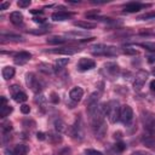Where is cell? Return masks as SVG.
Masks as SVG:
<instances>
[{"mask_svg":"<svg viewBox=\"0 0 155 155\" xmlns=\"http://www.w3.org/2000/svg\"><path fill=\"white\" fill-rule=\"evenodd\" d=\"M11 111H12V107L8 105V104L0 107V116H1V117H6L7 115H10Z\"/></svg>","mask_w":155,"mask_h":155,"instance_id":"4316f807","label":"cell"},{"mask_svg":"<svg viewBox=\"0 0 155 155\" xmlns=\"http://www.w3.org/2000/svg\"><path fill=\"white\" fill-rule=\"evenodd\" d=\"M114 138H115V139H116V138L120 139V138H121V132H115V133H114Z\"/></svg>","mask_w":155,"mask_h":155,"instance_id":"7dc6e473","label":"cell"},{"mask_svg":"<svg viewBox=\"0 0 155 155\" xmlns=\"http://www.w3.org/2000/svg\"><path fill=\"white\" fill-rule=\"evenodd\" d=\"M80 48L74 47V46H63V47H58V48H53L50 50V53H56V54H65V56H71L75 54L76 52H79Z\"/></svg>","mask_w":155,"mask_h":155,"instance_id":"9c48e42d","label":"cell"},{"mask_svg":"<svg viewBox=\"0 0 155 155\" xmlns=\"http://www.w3.org/2000/svg\"><path fill=\"white\" fill-rule=\"evenodd\" d=\"M1 131L2 134H10L12 131V122L11 121H2L1 122Z\"/></svg>","mask_w":155,"mask_h":155,"instance_id":"484cf974","label":"cell"},{"mask_svg":"<svg viewBox=\"0 0 155 155\" xmlns=\"http://www.w3.org/2000/svg\"><path fill=\"white\" fill-rule=\"evenodd\" d=\"M69 132H70L71 137L75 138V139H79L80 140V139L84 138V132H82V126H81V119L80 117L76 119L75 124L69 128Z\"/></svg>","mask_w":155,"mask_h":155,"instance_id":"ba28073f","label":"cell"},{"mask_svg":"<svg viewBox=\"0 0 155 155\" xmlns=\"http://www.w3.org/2000/svg\"><path fill=\"white\" fill-rule=\"evenodd\" d=\"M87 35H88V33H86V31H69V33H67V36H74V38H84Z\"/></svg>","mask_w":155,"mask_h":155,"instance_id":"1f68e13d","label":"cell"},{"mask_svg":"<svg viewBox=\"0 0 155 155\" xmlns=\"http://www.w3.org/2000/svg\"><path fill=\"white\" fill-rule=\"evenodd\" d=\"M73 15H74L73 12H68V11H56L51 15V18L57 22H63V21H68Z\"/></svg>","mask_w":155,"mask_h":155,"instance_id":"5bb4252c","label":"cell"},{"mask_svg":"<svg viewBox=\"0 0 155 155\" xmlns=\"http://www.w3.org/2000/svg\"><path fill=\"white\" fill-rule=\"evenodd\" d=\"M82 96H84V90L81 88V87H74V88H71L70 90V92H69V98L74 102V103H78V102H80L81 101V98H82Z\"/></svg>","mask_w":155,"mask_h":155,"instance_id":"9a60e30c","label":"cell"},{"mask_svg":"<svg viewBox=\"0 0 155 155\" xmlns=\"http://www.w3.org/2000/svg\"><path fill=\"white\" fill-rule=\"evenodd\" d=\"M68 63H69V58H58V59L56 61V63H54V69H56V70H61V69H63Z\"/></svg>","mask_w":155,"mask_h":155,"instance_id":"d4e9b609","label":"cell"},{"mask_svg":"<svg viewBox=\"0 0 155 155\" xmlns=\"http://www.w3.org/2000/svg\"><path fill=\"white\" fill-rule=\"evenodd\" d=\"M153 74H154V75H155V68H154V69H153Z\"/></svg>","mask_w":155,"mask_h":155,"instance_id":"681fc988","label":"cell"},{"mask_svg":"<svg viewBox=\"0 0 155 155\" xmlns=\"http://www.w3.org/2000/svg\"><path fill=\"white\" fill-rule=\"evenodd\" d=\"M17 5L19 7H22V8H25V7H28L30 5V0H18L17 1Z\"/></svg>","mask_w":155,"mask_h":155,"instance_id":"d590c367","label":"cell"},{"mask_svg":"<svg viewBox=\"0 0 155 155\" xmlns=\"http://www.w3.org/2000/svg\"><path fill=\"white\" fill-rule=\"evenodd\" d=\"M98 99H99V92H93V93H91V96L87 98L86 105L93 104V103H98Z\"/></svg>","mask_w":155,"mask_h":155,"instance_id":"83f0119b","label":"cell"},{"mask_svg":"<svg viewBox=\"0 0 155 155\" xmlns=\"http://www.w3.org/2000/svg\"><path fill=\"white\" fill-rule=\"evenodd\" d=\"M33 19L36 23H45V18H41V17H34Z\"/></svg>","mask_w":155,"mask_h":155,"instance_id":"bcb514c9","label":"cell"},{"mask_svg":"<svg viewBox=\"0 0 155 155\" xmlns=\"http://www.w3.org/2000/svg\"><path fill=\"white\" fill-rule=\"evenodd\" d=\"M142 47L147 48L148 51L150 52H155V42H149V41H145V42H140L139 44Z\"/></svg>","mask_w":155,"mask_h":155,"instance_id":"f546056e","label":"cell"},{"mask_svg":"<svg viewBox=\"0 0 155 155\" xmlns=\"http://www.w3.org/2000/svg\"><path fill=\"white\" fill-rule=\"evenodd\" d=\"M30 12L34 13V15H35V13H42V10H31Z\"/></svg>","mask_w":155,"mask_h":155,"instance_id":"c3c4849f","label":"cell"},{"mask_svg":"<svg viewBox=\"0 0 155 155\" xmlns=\"http://www.w3.org/2000/svg\"><path fill=\"white\" fill-rule=\"evenodd\" d=\"M21 111H22L23 114H29L30 107H29L28 104H22V105H21Z\"/></svg>","mask_w":155,"mask_h":155,"instance_id":"ab89813d","label":"cell"},{"mask_svg":"<svg viewBox=\"0 0 155 155\" xmlns=\"http://www.w3.org/2000/svg\"><path fill=\"white\" fill-rule=\"evenodd\" d=\"M69 39H65V38H62V36H51L46 40L47 44L50 45H62V44H65Z\"/></svg>","mask_w":155,"mask_h":155,"instance_id":"ffe728a7","label":"cell"},{"mask_svg":"<svg viewBox=\"0 0 155 155\" xmlns=\"http://www.w3.org/2000/svg\"><path fill=\"white\" fill-rule=\"evenodd\" d=\"M10 21L15 25H19L23 23V15L19 11H13L10 13Z\"/></svg>","mask_w":155,"mask_h":155,"instance_id":"ac0fdd59","label":"cell"},{"mask_svg":"<svg viewBox=\"0 0 155 155\" xmlns=\"http://www.w3.org/2000/svg\"><path fill=\"white\" fill-rule=\"evenodd\" d=\"M132 155H153V154L149 151H145V150H136L132 153Z\"/></svg>","mask_w":155,"mask_h":155,"instance_id":"60d3db41","label":"cell"},{"mask_svg":"<svg viewBox=\"0 0 155 155\" xmlns=\"http://www.w3.org/2000/svg\"><path fill=\"white\" fill-rule=\"evenodd\" d=\"M8 90H10L11 97L13 98L15 102H17V103H23V102H25V101L28 99L27 93H25L24 91H22L21 86H18V85H11Z\"/></svg>","mask_w":155,"mask_h":155,"instance_id":"5b68a950","label":"cell"},{"mask_svg":"<svg viewBox=\"0 0 155 155\" xmlns=\"http://www.w3.org/2000/svg\"><path fill=\"white\" fill-rule=\"evenodd\" d=\"M74 25L75 27H79V28H82V29H93L96 27L94 23L88 22V21H75L74 22Z\"/></svg>","mask_w":155,"mask_h":155,"instance_id":"44dd1931","label":"cell"},{"mask_svg":"<svg viewBox=\"0 0 155 155\" xmlns=\"http://www.w3.org/2000/svg\"><path fill=\"white\" fill-rule=\"evenodd\" d=\"M50 101H51L53 104H58V103H59V97H58V94L54 93V92H52V93H51V97H50Z\"/></svg>","mask_w":155,"mask_h":155,"instance_id":"f35d334b","label":"cell"},{"mask_svg":"<svg viewBox=\"0 0 155 155\" xmlns=\"http://www.w3.org/2000/svg\"><path fill=\"white\" fill-rule=\"evenodd\" d=\"M96 67V62L93 59L90 58H81L78 62V69L80 71H86V70H91Z\"/></svg>","mask_w":155,"mask_h":155,"instance_id":"4fadbf2b","label":"cell"},{"mask_svg":"<svg viewBox=\"0 0 155 155\" xmlns=\"http://www.w3.org/2000/svg\"><path fill=\"white\" fill-rule=\"evenodd\" d=\"M149 87H150V91H151L153 93H155V79L150 81V85H149Z\"/></svg>","mask_w":155,"mask_h":155,"instance_id":"f6af8a7d","label":"cell"},{"mask_svg":"<svg viewBox=\"0 0 155 155\" xmlns=\"http://www.w3.org/2000/svg\"><path fill=\"white\" fill-rule=\"evenodd\" d=\"M122 52H124L125 54H131V56L138 54V51H137L136 48H133V47H130V46H126V47H124V48H122Z\"/></svg>","mask_w":155,"mask_h":155,"instance_id":"d6a6232c","label":"cell"},{"mask_svg":"<svg viewBox=\"0 0 155 155\" xmlns=\"http://www.w3.org/2000/svg\"><path fill=\"white\" fill-rule=\"evenodd\" d=\"M85 154L86 155H104L102 151H98V150H94V149H86Z\"/></svg>","mask_w":155,"mask_h":155,"instance_id":"8d00e7d4","label":"cell"},{"mask_svg":"<svg viewBox=\"0 0 155 155\" xmlns=\"http://www.w3.org/2000/svg\"><path fill=\"white\" fill-rule=\"evenodd\" d=\"M38 69H39L41 73L46 74V75H52L53 71H54V68H53L52 65L47 64V63H40V64L38 65Z\"/></svg>","mask_w":155,"mask_h":155,"instance_id":"d6986e66","label":"cell"},{"mask_svg":"<svg viewBox=\"0 0 155 155\" xmlns=\"http://www.w3.org/2000/svg\"><path fill=\"white\" fill-rule=\"evenodd\" d=\"M48 30L50 29H47V28H39V29H31V30H29V33L34 34V35H41V34H46Z\"/></svg>","mask_w":155,"mask_h":155,"instance_id":"836d02e7","label":"cell"},{"mask_svg":"<svg viewBox=\"0 0 155 155\" xmlns=\"http://www.w3.org/2000/svg\"><path fill=\"white\" fill-rule=\"evenodd\" d=\"M132 119H133V110L132 108L128 105V104H125L121 107V110H120V121L124 124V125H130L132 122Z\"/></svg>","mask_w":155,"mask_h":155,"instance_id":"8992f818","label":"cell"},{"mask_svg":"<svg viewBox=\"0 0 155 155\" xmlns=\"http://www.w3.org/2000/svg\"><path fill=\"white\" fill-rule=\"evenodd\" d=\"M148 76H149V73H148V71H145V70H139L138 74L136 75L134 81H133V88L137 90V91H139V90L144 86L145 81L148 80Z\"/></svg>","mask_w":155,"mask_h":155,"instance_id":"52a82bcc","label":"cell"},{"mask_svg":"<svg viewBox=\"0 0 155 155\" xmlns=\"http://www.w3.org/2000/svg\"><path fill=\"white\" fill-rule=\"evenodd\" d=\"M29 151V147L25 144H17L12 149H6L5 155H27Z\"/></svg>","mask_w":155,"mask_h":155,"instance_id":"30bf717a","label":"cell"},{"mask_svg":"<svg viewBox=\"0 0 155 155\" xmlns=\"http://www.w3.org/2000/svg\"><path fill=\"white\" fill-rule=\"evenodd\" d=\"M142 122H143V127L144 131L147 132V134L155 137V119L153 116V114L145 111L142 115Z\"/></svg>","mask_w":155,"mask_h":155,"instance_id":"3957f363","label":"cell"},{"mask_svg":"<svg viewBox=\"0 0 155 155\" xmlns=\"http://www.w3.org/2000/svg\"><path fill=\"white\" fill-rule=\"evenodd\" d=\"M36 138H38L39 140H45V139H46V134H45L44 132H38V133H36Z\"/></svg>","mask_w":155,"mask_h":155,"instance_id":"ee69618b","label":"cell"},{"mask_svg":"<svg viewBox=\"0 0 155 155\" xmlns=\"http://www.w3.org/2000/svg\"><path fill=\"white\" fill-rule=\"evenodd\" d=\"M10 5H11V2H10V1H4V2H1V4H0V10H1V11H4V10H6L7 7H10Z\"/></svg>","mask_w":155,"mask_h":155,"instance_id":"b9f144b4","label":"cell"},{"mask_svg":"<svg viewBox=\"0 0 155 155\" xmlns=\"http://www.w3.org/2000/svg\"><path fill=\"white\" fill-rule=\"evenodd\" d=\"M103 69L105 70V74H107L108 76H110V78H115V76H117L119 73H120L119 65H117L116 63H114V62H108V63H105L104 67H103Z\"/></svg>","mask_w":155,"mask_h":155,"instance_id":"7c38bea8","label":"cell"},{"mask_svg":"<svg viewBox=\"0 0 155 155\" xmlns=\"http://www.w3.org/2000/svg\"><path fill=\"white\" fill-rule=\"evenodd\" d=\"M1 41H23V38L16 34H1Z\"/></svg>","mask_w":155,"mask_h":155,"instance_id":"7402d4cb","label":"cell"},{"mask_svg":"<svg viewBox=\"0 0 155 155\" xmlns=\"http://www.w3.org/2000/svg\"><path fill=\"white\" fill-rule=\"evenodd\" d=\"M35 103L38 104V107L41 109V111L42 113H45L46 111V104H47V101H46V97L42 94V93H38L36 96H35Z\"/></svg>","mask_w":155,"mask_h":155,"instance_id":"e0dca14e","label":"cell"},{"mask_svg":"<svg viewBox=\"0 0 155 155\" xmlns=\"http://www.w3.org/2000/svg\"><path fill=\"white\" fill-rule=\"evenodd\" d=\"M70 154H71V149L68 148V147H65V148H62V149L58 151L57 155H70Z\"/></svg>","mask_w":155,"mask_h":155,"instance_id":"74e56055","label":"cell"},{"mask_svg":"<svg viewBox=\"0 0 155 155\" xmlns=\"http://www.w3.org/2000/svg\"><path fill=\"white\" fill-rule=\"evenodd\" d=\"M30 58H31V53H29L28 51H21L13 56V61L17 65H24L27 62L30 61Z\"/></svg>","mask_w":155,"mask_h":155,"instance_id":"8fae6325","label":"cell"},{"mask_svg":"<svg viewBox=\"0 0 155 155\" xmlns=\"http://www.w3.org/2000/svg\"><path fill=\"white\" fill-rule=\"evenodd\" d=\"M15 71H16V70H15L13 67H5V68L2 69V71H1V74H2V78H4L5 80H10V79L13 78Z\"/></svg>","mask_w":155,"mask_h":155,"instance_id":"603a6c76","label":"cell"},{"mask_svg":"<svg viewBox=\"0 0 155 155\" xmlns=\"http://www.w3.org/2000/svg\"><path fill=\"white\" fill-rule=\"evenodd\" d=\"M120 110L121 107L117 101H110L107 103V117L111 124H115L120 120Z\"/></svg>","mask_w":155,"mask_h":155,"instance_id":"7a4b0ae2","label":"cell"},{"mask_svg":"<svg viewBox=\"0 0 155 155\" xmlns=\"http://www.w3.org/2000/svg\"><path fill=\"white\" fill-rule=\"evenodd\" d=\"M155 18V12H149V13H144L142 16L138 17V19H151Z\"/></svg>","mask_w":155,"mask_h":155,"instance_id":"e575fe53","label":"cell"},{"mask_svg":"<svg viewBox=\"0 0 155 155\" xmlns=\"http://www.w3.org/2000/svg\"><path fill=\"white\" fill-rule=\"evenodd\" d=\"M47 138H48V140L51 142V143H53V144H57V143H61L62 142V136H61V133L59 132H50L48 134H47Z\"/></svg>","mask_w":155,"mask_h":155,"instance_id":"cb8c5ba5","label":"cell"},{"mask_svg":"<svg viewBox=\"0 0 155 155\" xmlns=\"http://www.w3.org/2000/svg\"><path fill=\"white\" fill-rule=\"evenodd\" d=\"M125 149H126V144L124 142H121V140H119V142H116L114 144V150L116 153H122Z\"/></svg>","mask_w":155,"mask_h":155,"instance_id":"f1b7e54d","label":"cell"},{"mask_svg":"<svg viewBox=\"0 0 155 155\" xmlns=\"http://www.w3.org/2000/svg\"><path fill=\"white\" fill-rule=\"evenodd\" d=\"M25 82L28 85V87H30V90L33 92H35L36 94L41 92V90L44 88V84L35 76L34 73H27L25 74Z\"/></svg>","mask_w":155,"mask_h":155,"instance_id":"277c9868","label":"cell"},{"mask_svg":"<svg viewBox=\"0 0 155 155\" xmlns=\"http://www.w3.org/2000/svg\"><path fill=\"white\" fill-rule=\"evenodd\" d=\"M147 58H148V62H149V63H154V62H155V52L149 53V54L147 56Z\"/></svg>","mask_w":155,"mask_h":155,"instance_id":"7bdbcfd3","label":"cell"},{"mask_svg":"<svg viewBox=\"0 0 155 155\" xmlns=\"http://www.w3.org/2000/svg\"><path fill=\"white\" fill-rule=\"evenodd\" d=\"M91 52L94 56H108V57H114L117 54V48L114 46L104 45V44H97L91 47Z\"/></svg>","mask_w":155,"mask_h":155,"instance_id":"6da1fadb","label":"cell"},{"mask_svg":"<svg viewBox=\"0 0 155 155\" xmlns=\"http://www.w3.org/2000/svg\"><path fill=\"white\" fill-rule=\"evenodd\" d=\"M145 6H148V5H143V4H140V2L133 1V2L126 4L125 7H124V11H125V12H128V13H133V12H138L139 10H142V8L145 7Z\"/></svg>","mask_w":155,"mask_h":155,"instance_id":"2e32d148","label":"cell"},{"mask_svg":"<svg viewBox=\"0 0 155 155\" xmlns=\"http://www.w3.org/2000/svg\"><path fill=\"white\" fill-rule=\"evenodd\" d=\"M54 128H56L57 132L61 133L62 131L65 130V124H64L62 120H56V121H54Z\"/></svg>","mask_w":155,"mask_h":155,"instance_id":"4dcf8cb0","label":"cell"}]
</instances>
